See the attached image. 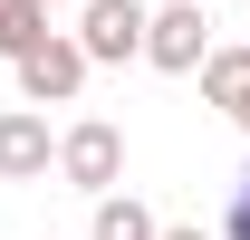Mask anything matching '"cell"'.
Listing matches in <instances>:
<instances>
[{
    "mask_svg": "<svg viewBox=\"0 0 250 240\" xmlns=\"http://www.w3.org/2000/svg\"><path fill=\"white\" fill-rule=\"evenodd\" d=\"M58 173H67V192H87V202L116 192V182H125V135H116L106 116L67 125V135H58Z\"/></svg>",
    "mask_w": 250,
    "mask_h": 240,
    "instance_id": "1",
    "label": "cell"
},
{
    "mask_svg": "<svg viewBox=\"0 0 250 240\" xmlns=\"http://www.w3.org/2000/svg\"><path fill=\"white\" fill-rule=\"evenodd\" d=\"M145 29H154V10H145V0H77V48H87L96 67L145 58Z\"/></svg>",
    "mask_w": 250,
    "mask_h": 240,
    "instance_id": "2",
    "label": "cell"
},
{
    "mask_svg": "<svg viewBox=\"0 0 250 240\" xmlns=\"http://www.w3.org/2000/svg\"><path fill=\"white\" fill-rule=\"evenodd\" d=\"M10 67H20V96H29V106H67V96L87 87V67H96V58L77 48V39H58V29H48L39 48H20Z\"/></svg>",
    "mask_w": 250,
    "mask_h": 240,
    "instance_id": "3",
    "label": "cell"
},
{
    "mask_svg": "<svg viewBox=\"0 0 250 240\" xmlns=\"http://www.w3.org/2000/svg\"><path fill=\"white\" fill-rule=\"evenodd\" d=\"M212 0H173V10H154V29H145V58L164 67V77H192V67L212 58V20H202Z\"/></svg>",
    "mask_w": 250,
    "mask_h": 240,
    "instance_id": "4",
    "label": "cell"
},
{
    "mask_svg": "<svg viewBox=\"0 0 250 240\" xmlns=\"http://www.w3.org/2000/svg\"><path fill=\"white\" fill-rule=\"evenodd\" d=\"M48 163H58L48 116H39V106H10V116H0V182H39Z\"/></svg>",
    "mask_w": 250,
    "mask_h": 240,
    "instance_id": "5",
    "label": "cell"
},
{
    "mask_svg": "<svg viewBox=\"0 0 250 240\" xmlns=\"http://www.w3.org/2000/svg\"><path fill=\"white\" fill-rule=\"evenodd\" d=\"M87 240H164V221L135 192H96V221H87Z\"/></svg>",
    "mask_w": 250,
    "mask_h": 240,
    "instance_id": "6",
    "label": "cell"
},
{
    "mask_svg": "<svg viewBox=\"0 0 250 240\" xmlns=\"http://www.w3.org/2000/svg\"><path fill=\"white\" fill-rule=\"evenodd\" d=\"M202 96L221 116H250V48H212L202 58Z\"/></svg>",
    "mask_w": 250,
    "mask_h": 240,
    "instance_id": "7",
    "label": "cell"
},
{
    "mask_svg": "<svg viewBox=\"0 0 250 240\" xmlns=\"http://www.w3.org/2000/svg\"><path fill=\"white\" fill-rule=\"evenodd\" d=\"M48 39V0H0V58H20Z\"/></svg>",
    "mask_w": 250,
    "mask_h": 240,
    "instance_id": "8",
    "label": "cell"
},
{
    "mask_svg": "<svg viewBox=\"0 0 250 240\" xmlns=\"http://www.w3.org/2000/svg\"><path fill=\"white\" fill-rule=\"evenodd\" d=\"M221 240H250V163H241V182H231V211H221Z\"/></svg>",
    "mask_w": 250,
    "mask_h": 240,
    "instance_id": "9",
    "label": "cell"
},
{
    "mask_svg": "<svg viewBox=\"0 0 250 240\" xmlns=\"http://www.w3.org/2000/svg\"><path fill=\"white\" fill-rule=\"evenodd\" d=\"M164 240H212V231H192V221H183V231H164Z\"/></svg>",
    "mask_w": 250,
    "mask_h": 240,
    "instance_id": "10",
    "label": "cell"
},
{
    "mask_svg": "<svg viewBox=\"0 0 250 240\" xmlns=\"http://www.w3.org/2000/svg\"><path fill=\"white\" fill-rule=\"evenodd\" d=\"M48 10H58V0H48Z\"/></svg>",
    "mask_w": 250,
    "mask_h": 240,
    "instance_id": "11",
    "label": "cell"
},
{
    "mask_svg": "<svg viewBox=\"0 0 250 240\" xmlns=\"http://www.w3.org/2000/svg\"><path fill=\"white\" fill-rule=\"evenodd\" d=\"M241 125H250V116H241Z\"/></svg>",
    "mask_w": 250,
    "mask_h": 240,
    "instance_id": "12",
    "label": "cell"
}]
</instances>
